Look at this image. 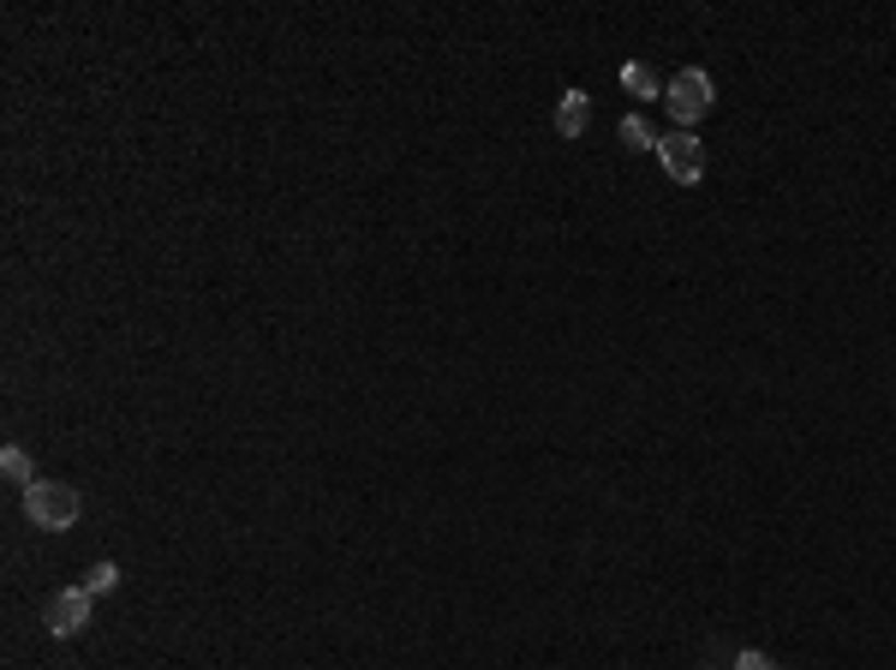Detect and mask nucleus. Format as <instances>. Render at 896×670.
<instances>
[{
  "label": "nucleus",
  "mask_w": 896,
  "mask_h": 670,
  "mask_svg": "<svg viewBox=\"0 0 896 670\" xmlns=\"http://www.w3.org/2000/svg\"><path fill=\"white\" fill-rule=\"evenodd\" d=\"M24 515H31V527H43V533H67V527H79L84 503L72 485H60V479H36V485H24Z\"/></svg>",
  "instance_id": "1"
},
{
  "label": "nucleus",
  "mask_w": 896,
  "mask_h": 670,
  "mask_svg": "<svg viewBox=\"0 0 896 670\" xmlns=\"http://www.w3.org/2000/svg\"><path fill=\"white\" fill-rule=\"evenodd\" d=\"M711 103H717V84H711L706 67H687L663 84V108H670V120L682 126V132H694V120H706Z\"/></svg>",
  "instance_id": "2"
},
{
  "label": "nucleus",
  "mask_w": 896,
  "mask_h": 670,
  "mask_svg": "<svg viewBox=\"0 0 896 670\" xmlns=\"http://www.w3.org/2000/svg\"><path fill=\"white\" fill-rule=\"evenodd\" d=\"M658 162H663V174H670L675 186H699V180H706V144H699L694 132H682V126L658 138Z\"/></svg>",
  "instance_id": "3"
},
{
  "label": "nucleus",
  "mask_w": 896,
  "mask_h": 670,
  "mask_svg": "<svg viewBox=\"0 0 896 670\" xmlns=\"http://www.w3.org/2000/svg\"><path fill=\"white\" fill-rule=\"evenodd\" d=\"M43 623H48V635H60V640L84 635V628H90V592H84V587H60V592H48Z\"/></svg>",
  "instance_id": "4"
},
{
  "label": "nucleus",
  "mask_w": 896,
  "mask_h": 670,
  "mask_svg": "<svg viewBox=\"0 0 896 670\" xmlns=\"http://www.w3.org/2000/svg\"><path fill=\"white\" fill-rule=\"evenodd\" d=\"M586 126H592V96H586V91H562V103H556V132H562V138H580Z\"/></svg>",
  "instance_id": "5"
},
{
  "label": "nucleus",
  "mask_w": 896,
  "mask_h": 670,
  "mask_svg": "<svg viewBox=\"0 0 896 670\" xmlns=\"http://www.w3.org/2000/svg\"><path fill=\"white\" fill-rule=\"evenodd\" d=\"M622 91L639 96V103H651V96H658V72H651L646 60H627V67H622Z\"/></svg>",
  "instance_id": "6"
},
{
  "label": "nucleus",
  "mask_w": 896,
  "mask_h": 670,
  "mask_svg": "<svg viewBox=\"0 0 896 670\" xmlns=\"http://www.w3.org/2000/svg\"><path fill=\"white\" fill-rule=\"evenodd\" d=\"M79 587L90 592V599H102V592H114V587H120V563H108V557H102V563H90V575L79 580Z\"/></svg>",
  "instance_id": "7"
},
{
  "label": "nucleus",
  "mask_w": 896,
  "mask_h": 670,
  "mask_svg": "<svg viewBox=\"0 0 896 670\" xmlns=\"http://www.w3.org/2000/svg\"><path fill=\"white\" fill-rule=\"evenodd\" d=\"M0 473H7V479H19V485H36V467H31V455H24L19 444H7V449H0Z\"/></svg>",
  "instance_id": "8"
},
{
  "label": "nucleus",
  "mask_w": 896,
  "mask_h": 670,
  "mask_svg": "<svg viewBox=\"0 0 896 670\" xmlns=\"http://www.w3.org/2000/svg\"><path fill=\"white\" fill-rule=\"evenodd\" d=\"M616 132H622V144H627V150H658V132H651V126L639 120V114H627Z\"/></svg>",
  "instance_id": "9"
},
{
  "label": "nucleus",
  "mask_w": 896,
  "mask_h": 670,
  "mask_svg": "<svg viewBox=\"0 0 896 670\" xmlns=\"http://www.w3.org/2000/svg\"><path fill=\"white\" fill-rule=\"evenodd\" d=\"M735 670H777V659H771V653H735Z\"/></svg>",
  "instance_id": "10"
}]
</instances>
